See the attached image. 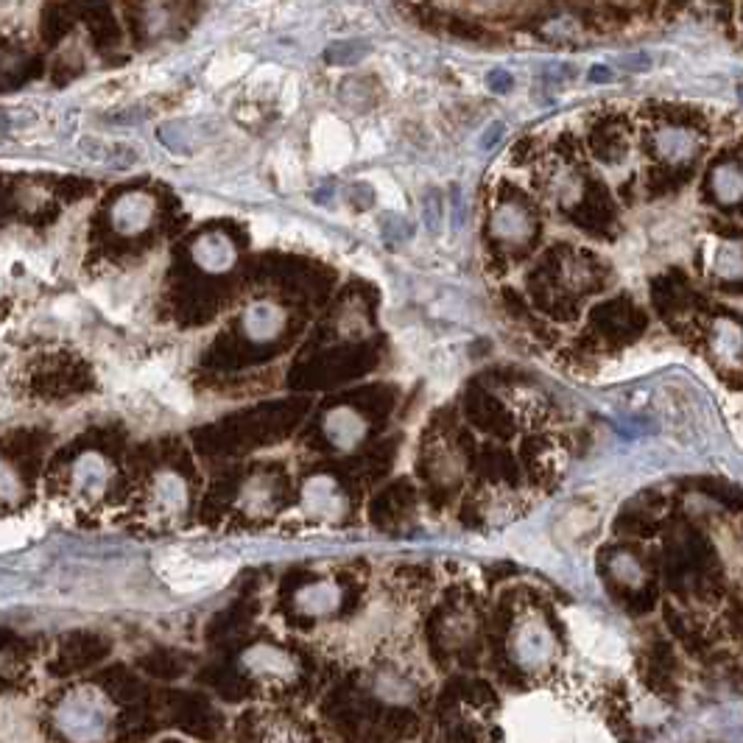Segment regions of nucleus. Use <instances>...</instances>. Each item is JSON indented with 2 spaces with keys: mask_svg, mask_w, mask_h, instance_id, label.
<instances>
[{
  "mask_svg": "<svg viewBox=\"0 0 743 743\" xmlns=\"http://www.w3.org/2000/svg\"><path fill=\"white\" fill-rule=\"evenodd\" d=\"M660 570L676 604L704 612L727 601V573L716 542L690 517L674 520L671 531L665 534Z\"/></svg>",
  "mask_w": 743,
  "mask_h": 743,
  "instance_id": "nucleus-1",
  "label": "nucleus"
},
{
  "mask_svg": "<svg viewBox=\"0 0 743 743\" xmlns=\"http://www.w3.org/2000/svg\"><path fill=\"white\" fill-rule=\"evenodd\" d=\"M559 707L548 699H520L509 710V735L514 743H554L559 735Z\"/></svg>",
  "mask_w": 743,
  "mask_h": 743,
  "instance_id": "nucleus-2",
  "label": "nucleus"
},
{
  "mask_svg": "<svg viewBox=\"0 0 743 743\" xmlns=\"http://www.w3.org/2000/svg\"><path fill=\"white\" fill-rule=\"evenodd\" d=\"M232 565L218 559H196L188 554H171L160 562V573L174 590H207L230 576Z\"/></svg>",
  "mask_w": 743,
  "mask_h": 743,
  "instance_id": "nucleus-3",
  "label": "nucleus"
},
{
  "mask_svg": "<svg viewBox=\"0 0 743 743\" xmlns=\"http://www.w3.org/2000/svg\"><path fill=\"white\" fill-rule=\"evenodd\" d=\"M643 679L660 699H674L682 682V668L671 640H654L643 654Z\"/></svg>",
  "mask_w": 743,
  "mask_h": 743,
  "instance_id": "nucleus-4",
  "label": "nucleus"
},
{
  "mask_svg": "<svg viewBox=\"0 0 743 743\" xmlns=\"http://www.w3.org/2000/svg\"><path fill=\"white\" fill-rule=\"evenodd\" d=\"M707 190L721 204L743 202V160L741 157H724L710 168Z\"/></svg>",
  "mask_w": 743,
  "mask_h": 743,
  "instance_id": "nucleus-5",
  "label": "nucleus"
},
{
  "mask_svg": "<svg viewBox=\"0 0 743 743\" xmlns=\"http://www.w3.org/2000/svg\"><path fill=\"white\" fill-rule=\"evenodd\" d=\"M690 492H699L702 498L713 500V503L724 506L732 514L743 512V489H738L730 481H724V478H716V475L696 478V481H690Z\"/></svg>",
  "mask_w": 743,
  "mask_h": 743,
  "instance_id": "nucleus-6",
  "label": "nucleus"
},
{
  "mask_svg": "<svg viewBox=\"0 0 743 743\" xmlns=\"http://www.w3.org/2000/svg\"><path fill=\"white\" fill-rule=\"evenodd\" d=\"M185 506V487L182 481L174 478L171 473H165L151 492V512L160 514V517H176Z\"/></svg>",
  "mask_w": 743,
  "mask_h": 743,
  "instance_id": "nucleus-7",
  "label": "nucleus"
},
{
  "mask_svg": "<svg viewBox=\"0 0 743 743\" xmlns=\"http://www.w3.org/2000/svg\"><path fill=\"white\" fill-rule=\"evenodd\" d=\"M344 132L338 129L336 123L325 121L319 126V135H316V151H319V160H325V163H333V154L330 151H336V160L338 163H344L347 160V151L350 146H336V137H341Z\"/></svg>",
  "mask_w": 743,
  "mask_h": 743,
  "instance_id": "nucleus-8",
  "label": "nucleus"
},
{
  "mask_svg": "<svg viewBox=\"0 0 743 743\" xmlns=\"http://www.w3.org/2000/svg\"><path fill=\"white\" fill-rule=\"evenodd\" d=\"M741 531H743V526H741Z\"/></svg>",
  "mask_w": 743,
  "mask_h": 743,
  "instance_id": "nucleus-9",
  "label": "nucleus"
}]
</instances>
